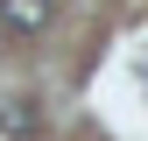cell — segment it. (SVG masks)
<instances>
[{"label": "cell", "mask_w": 148, "mask_h": 141, "mask_svg": "<svg viewBox=\"0 0 148 141\" xmlns=\"http://www.w3.org/2000/svg\"><path fill=\"white\" fill-rule=\"evenodd\" d=\"M0 21H7V35H42L49 0H0Z\"/></svg>", "instance_id": "6da1fadb"}, {"label": "cell", "mask_w": 148, "mask_h": 141, "mask_svg": "<svg viewBox=\"0 0 148 141\" xmlns=\"http://www.w3.org/2000/svg\"><path fill=\"white\" fill-rule=\"evenodd\" d=\"M0 127H7V141H35V127H42L35 99H7V106H0Z\"/></svg>", "instance_id": "7a4b0ae2"}]
</instances>
